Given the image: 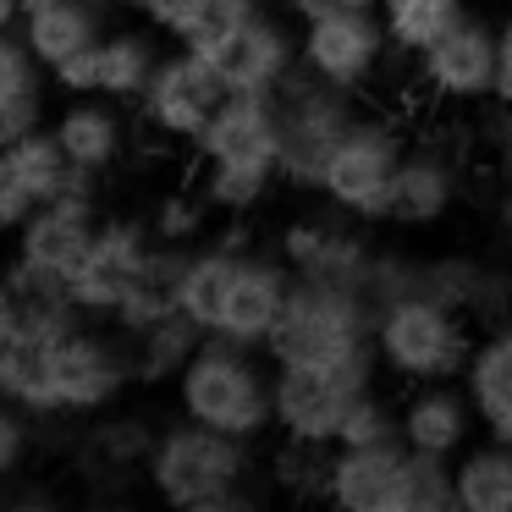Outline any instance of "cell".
I'll return each mask as SVG.
<instances>
[{"label": "cell", "instance_id": "cell-51", "mask_svg": "<svg viewBox=\"0 0 512 512\" xmlns=\"http://www.w3.org/2000/svg\"><path fill=\"white\" fill-rule=\"evenodd\" d=\"M34 6H50V0H23V12H34Z\"/></svg>", "mask_w": 512, "mask_h": 512}, {"label": "cell", "instance_id": "cell-22", "mask_svg": "<svg viewBox=\"0 0 512 512\" xmlns=\"http://www.w3.org/2000/svg\"><path fill=\"white\" fill-rule=\"evenodd\" d=\"M424 292L452 309H463L468 320H501L512 314V270L490 265V259L474 254H435L424 259Z\"/></svg>", "mask_w": 512, "mask_h": 512}, {"label": "cell", "instance_id": "cell-34", "mask_svg": "<svg viewBox=\"0 0 512 512\" xmlns=\"http://www.w3.org/2000/svg\"><path fill=\"white\" fill-rule=\"evenodd\" d=\"M457 507V474L452 457L435 452H402V474H397V496L391 512H452Z\"/></svg>", "mask_w": 512, "mask_h": 512}, {"label": "cell", "instance_id": "cell-42", "mask_svg": "<svg viewBox=\"0 0 512 512\" xmlns=\"http://www.w3.org/2000/svg\"><path fill=\"white\" fill-rule=\"evenodd\" d=\"M50 83L61 94H100V45H89L78 56H67L61 67H50Z\"/></svg>", "mask_w": 512, "mask_h": 512}, {"label": "cell", "instance_id": "cell-50", "mask_svg": "<svg viewBox=\"0 0 512 512\" xmlns=\"http://www.w3.org/2000/svg\"><path fill=\"white\" fill-rule=\"evenodd\" d=\"M111 6H116V12H133L138 17V0H111Z\"/></svg>", "mask_w": 512, "mask_h": 512}, {"label": "cell", "instance_id": "cell-17", "mask_svg": "<svg viewBox=\"0 0 512 512\" xmlns=\"http://www.w3.org/2000/svg\"><path fill=\"white\" fill-rule=\"evenodd\" d=\"M193 155L204 166H276L281 155V122L276 94H226L215 105L210 127L199 133Z\"/></svg>", "mask_w": 512, "mask_h": 512}, {"label": "cell", "instance_id": "cell-16", "mask_svg": "<svg viewBox=\"0 0 512 512\" xmlns=\"http://www.w3.org/2000/svg\"><path fill=\"white\" fill-rule=\"evenodd\" d=\"M292 265L281 254H254L243 248L237 254V276L226 287L221 303V320H215L210 336H226V342H243V347H265V336L276 331L281 309H287V292H292Z\"/></svg>", "mask_w": 512, "mask_h": 512}, {"label": "cell", "instance_id": "cell-19", "mask_svg": "<svg viewBox=\"0 0 512 512\" xmlns=\"http://www.w3.org/2000/svg\"><path fill=\"white\" fill-rule=\"evenodd\" d=\"M479 413L463 380H424L402 397V446L413 452H435V457H457L463 446H474Z\"/></svg>", "mask_w": 512, "mask_h": 512}, {"label": "cell", "instance_id": "cell-6", "mask_svg": "<svg viewBox=\"0 0 512 512\" xmlns=\"http://www.w3.org/2000/svg\"><path fill=\"white\" fill-rule=\"evenodd\" d=\"M402 155H408V133H402L391 116L364 111L342 133V144L331 149L314 193L325 199V210L347 215V221H358V226H375V221H386V210H391V182H397Z\"/></svg>", "mask_w": 512, "mask_h": 512}, {"label": "cell", "instance_id": "cell-21", "mask_svg": "<svg viewBox=\"0 0 512 512\" xmlns=\"http://www.w3.org/2000/svg\"><path fill=\"white\" fill-rule=\"evenodd\" d=\"M50 133L61 138V149L72 155V166L105 177L127 149L122 100H111V94H67V105L50 116Z\"/></svg>", "mask_w": 512, "mask_h": 512}, {"label": "cell", "instance_id": "cell-46", "mask_svg": "<svg viewBox=\"0 0 512 512\" xmlns=\"http://www.w3.org/2000/svg\"><path fill=\"white\" fill-rule=\"evenodd\" d=\"M17 331H23V298L12 281H0V342H12Z\"/></svg>", "mask_w": 512, "mask_h": 512}, {"label": "cell", "instance_id": "cell-35", "mask_svg": "<svg viewBox=\"0 0 512 512\" xmlns=\"http://www.w3.org/2000/svg\"><path fill=\"white\" fill-rule=\"evenodd\" d=\"M259 6H265V0H193L188 12L171 23L166 39H171V45H182V50H199V56H215V50L243 28Z\"/></svg>", "mask_w": 512, "mask_h": 512}, {"label": "cell", "instance_id": "cell-23", "mask_svg": "<svg viewBox=\"0 0 512 512\" xmlns=\"http://www.w3.org/2000/svg\"><path fill=\"white\" fill-rule=\"evenodd\" d=\"M463 386H468V397H474L479 430L496 435V441H512V314L490 320L485 331L474 336Z\"/></svg>", "mask_w": 512, "mask_h": 512}, {"label": "cell", "instance_id": "cell-37", "mask_svg": "<svg viewBox=\"0 0 512 512\" xmlns=\"http://www.w3.org/2000/svg\"><path fill=\"white\" fill-rule=\"evenodd\" d=\"M380 441H402V408H391V402L369 386L364 397L353 402V413H347L336 446H380Z\"/></svg>", "mask_w": 512, "mask_h": 512}, {"label": "cell", "instance_id": "cell-13", "mask_svg": "<svg viewBox=\"0 0 512 512\" xmlns=\"http://www.w3.org/2000/svg\"><path fill=\"white\" fill-rule=\"evenodd\" d=\"M149 254H155V232L149 221L133 215H105L100 232H94L83 265L72 270V303H78L89 320H111L116 303L133 292V281L144 276Z\"/></svg>", "mask_w": 512, "mask_h": 512}, {"label": "cell", "instance_id": "cell-28", "mask_svg": "<svg viewBox=\"0 0 512 512\" xmlns=\"http://www.w3.org/2000/svg\"><path fill=\"white\" fill-rule=\"evenodd\" d=\"M0 402L34 413V419H67L56 397V369H50V342L12 336L0 342Z\"/></svg>", "mask_w": 512, "mask_h": 512}, {"label": "cell", "instance_id": "cell-31", "mask_svg": "<svg viewBox=\"0 0 512 512\" xmlns=\"http://www.w3.org/2000/svg\"><path fill=\"white\" fill-rule=\"evenodd\" d=\"M160 28H116V34L100 39V94H111V100L122 105H138L149 89V78H155L160 56L166 50L155 45Z\"/></svg>", "mask_w": 512, "mask_h": 512}, {"label": "cell", "instance_id": "cell-12", "mask_svg": "<svg viewBox=\"0 0 512 512\" xmlns=\"http://www.w3.org/2000/svg\"><path fill=\"white\" fill-rule=\"evenodd\" d=\"M358 221L336 215V221H320V215H298V221L281 226L276 254L292 265L298 281H314V287H342V292H364L369 298V270H375V243L353 232Z\"/></svg>", "mask_w": 512, "mask_h": 512}, {"label": "cell", "instance_id": "cell-44", "mask_svg": "<svg viewBox=\"0 0 512 512\" xmlns=\"http://www.w3.org/2000/svg\"><path fill=\"white\" fill-rule=\"evenodd\" d=\"M188 6L193 0H138V17H144L149 28H160V34H171V23H177Z\"/></svg>", "mask_w": 512, "mask_h": 512}, {"label": "cell", "instance_id": "cell-29", "mask_svg": "<svg viewBox=\"0 0 512 512\" xmlns=\"http://www.w3.org/2000/svg\"><path fill=\"white\" fill-rule=\"evenodd\" d=\"M457 474V512H512V441H485L463 446L452 457Z\"/></svg>", "mask_w": 512, "mask_h": 512}, {"label": "cell", "instance_id": "cell-52", "mask_svg": "<svg viewBox=\"0 0 512 512\" xmlns=\"http://www.w3.org/2000/svg\"><path fill=\"white\" fill-rule=\"evenodd\" d=\"M0 281H6V259H0Z\"/></svg>", "mask_w": 512, "mask_h": 512}, {"label": "cell", "instance_id": "cell-47", "mask_svg": "<svg viewBox=\"0 0 512 512\" xmlns=\"http://www.w3.org/2000/svg\"><path fill=\"white\" fill-rule=\"evenodd\" d=\"M496 155H501V166H507V177H512V105H501V122H496Z\"/></svg>", "mask_w": 512, "mask_h": 512}, {"label": "cell", "instance_id": "cell-45", "mask_svg": "<svg viewBox=\"0 0 512 512\" xmlns=\"http://www.w3.org/2000/svg\"><path fill=\"white\" fill-rule=\"evenodd\" d=\"M501 72H496V100L501 105H512V6H507V17H501Z\"/></svg>", "mask_w": 512, "mask_h": 512}, {"label": "cell", "instance_id": "cell-3", "mask_svg": "<svg viewBox=\"0 0 512 512\" xmlns=\"http://www.w3.org/2000/svg\"><path fill=\"white\" fill-rule=\"evenodd\" d=\"M171 391H177L182 419H199L210 430L243 435V441L276 430V364L265 347L204 336V347L188 358Z\"/></svg>", "mask_w": 512, "mask_h": 512}, {"label": "cell", "instance_id": "cell-14", "mask_svg": "<svg viewBox=\"0 0 512 512\" xmlns=\"http://www.w3.org/2000/svg\"><path fill=\"white\" fill-rule=\"evenodd\" d=\"M292 23H298V17L270 12V0H265V6H259V12L248 17L221 50H215L210 61H215V72H221L226 94H276L281 83L303 67L298 28Z\"/></svg>", "mask_w": 512, "mask_h": 512}, {"label": "cell", "instance_id": "cell-40", "mask_svg": "<svg viewBox=\"0 0 512 512\" xmlns=\"http://www.w3.org/2000/svg\"><path fill=\"white\" fill-rule=\"evenodd\" d=\"M34 452V413L0 402V479H17Z\"/></svg>", "mask_w": 512, "mask_h": 512}, {"label": "cell", "instance_id": "cell-7", "mask_svg": "<svg viewBox=\"0 0 512 512\" xmlns=\"http://www.w3.org/2000/svg\"><path fill=\"white\" fill-rule=\"evenodd\" d=\"M298 56L303 72L336 83L347 94H369L391 67V34L380 23V6H364V12H325L298 23Z\"/></svg>", "mask_w": 512, "mask_h": 512}, {"label": "cell", "instance_id": "cell-49", "mask_svg": "<svg viewBox=\"0 0 512 512\" xmlns=\"http://www.w3.org/2000/svg\"><path fill=\"white\" fill-rule=\"evenodd\" d=\"M23 0H0V34H12V28H23Z\"/></svg>", "mask_w": 512, "mask_h": 512}, {"label": "cell", "instance_id": "cell-43", "mask_svg": "<svg viewBox=\"0 0 512 512\" xmlns=\"http://www.w3.org/2000/svg\"><path fill=\"white\" fill-rule=\"evenodd\" d=\"M298 23H309V17H325V12H364V6H380V0H281Z\"/></svg>", "mask_w": 512, "mask_h": 512}, {"label": "cell", "instance_id": "cell-4", "mask_svg": "<svg viewBox=\"0 0 512 512\" xmlns=\"http://www.w3.org/2000/svg\"><path fill=\"white\" fill-rule=\"evenodd\" d=\"M468 353H474V320L430 292L375 303V358L380 375L402 386L424 380H463Z\"/></svg>", "mask_w": 512, "mask_h": 512}, {"label": "cell", "instance_id": "cell-38", "mask_svg": "<svg viewBox=\"0 0 512 512\" xmlns=\"http://www.w3.org/2000/svg\"><path fill=\"white\" fill-rule=\"evenodd\" d=\"M276 485L292 496H325V468H331V446H309V441H281L276 452Z\"/></svg>", "mask_w": 512, "mask_h": 512}, {"label": "cell", "instance_id": "cell-32", "mask_svg": "<svg viewBox=\"0 0 512 512\" xmlns=\"http://www.w3.org/2000/svg\"><path fill=\"white\" fill-rule=\"evenodd\" d=\"M468 17V0H380V23L391 34L397 61H419Z\"/></svg>", "mask_w": 512, "mask_h": 512}, {"label": "cell", "instance_id": "cell-10", "mask_svg": "<svg viewBox=\"0 0 512 512\" xmlns=\"http://www.w3.org/2000/svg\"><path fill=\"white\" fill-rule=\"evenodd\" d=\"M221 100H226V83H221V72H215V61L177 45V50L160 56L155 78H149L144 100H138V116H144V127L155 138L193 149Z\"/></svg>", "mask_w": 512, "mask_h": 512}, {"label": "cell", "instance_id": "cell-26", "mask_svg": "<svg viewBox=\"0 0 512 512\" xmlns=\"http://www.w3.org/2000/svg\"><path fill=\"white\" fill-rule=\"evenodd\" d=\"M127 336V358H133V386H177V375L188 369V358L204 347V325L193 314L171 309L144 331H122Z\"/></svg>", "mask_w": 512, "mask_h": 512}, {"label": "cell", "instance_id": "cell-39", "mask_svg": "<svg viewBox=\"0 0 512 512\" xmlns=\"http://www.w3.org/2000/svg\"><path fill=\"white\" fill-rule=\"evenodd\" d=\"M204 215H210L204 193H166V199L155 204V215H149V232H155L160 243L193 248V243H199V232H204Z\"/></svg>", "mask_w": 512, "mask_h": 512}, {"label": "cell", "instance_id": "cell-36", "mask_svg": "<svg viewBox=\"0 0 512 512\" xmlns=\"http://www.w3.org/2000/svg\"><path fill=\"white\" fill-rule=\"evenodd\" d=\"M276 182H281L276 166H204L199 193H204V204L221 210V215H248L270 199Z\"/></svg>", "mask_w": 512, "mask_h": 512}, {"label": "cell", "instance_id": "cell-25", "mask_svg": "<svg viewBox=\"0 0 512 512\" xmlns=\"http://www.w3.org/2000/svg\"><path fill=\"white\" fill-rule=\"evenodd\" d=\"M160 430L144 419V413H94V424L83 430L78 441V463L89 468L94 479H127V474H144L149 452H155Z\"/></svg>", "mask_w": 512, "mask_h": 512}, {"label": "cell", "instance_id": "cell-18", "mask_svg": "<svg viewBox=\"0 0 512 512\" xmlns=\"http://www.w3.org/2000/svg\"><path fill=\"white\" fill-rule=\"evenodd\" d=\"M457 193H463V177H457L452 149L441 144H408L397 166V182H391V210L386 221L402 226V232H430L452 215Z\"/></svg>", "mask_w": 512, "mask_h": 512}, {"label": "cell", "instance_id": "cell-1", "mask_svg": "<svg viewBox=\"0 0 512 512\" xmlns=\"http://www.w3.org/2000/svg\"><path fill=\"white\" fill-rule=\"evenodd\" d=\"M149 490L177 512H232L254 507V441L210 430L199 419H177L160 430L144 468Z\"/></svg>", "mask_w": 512, "mask_h": 512}, {"label": "cell", "instance_id": "cell-33", "mask_svg": "<svg viewBox=\"0 0 512 512\" xmlns=\"http://www.w3.org/2000/svg\"><path fill=\"white\" fill-rule=\"evenodd\" d=\"M237 254L243 248H232V243H210V248H193L188 254V270L177 281V309L193 314L204 331H215V320H221L226 287L237 276Z\"/></svg>", "mask_w": 512, "mask_h": 512}, {"label": "cell", "instance_id": "cell-20", "mask_svg": "<svg viewBox=\"0 0 512 512\" xmlns=\"http://www.w3.org/2000/svg\"><path fill=\"white\" fill-rule=\"evenodd\" d=\"M402 441L380 446H331V468H325V501L342 512H391L402 474Z\"/></svg>", "mask_w": 512, "mask_h": 512}, {"label": "cell", "instance_id": "cell-5", "mask_svg": "<svg viewBox=\"0 0 512 512\" xmlns=\"http://www.w3.org/2000/svg\"><path fill=\"white\" fill-rule=\"evenodd\" d=\"M364 116V94H347L336 83L314 78V72H292L276 89V122H281V155L276 171L287 188L314 193L320 171L331 160V149L342 144V133Z\"/></svg>", "mask_w": 512, "mask_h": 512}, {"label": "cell", "instance_id": "cell-2", "mask_svg": "<svg viewBox=\"0 0 512 512\" xmlns=\"http://www.w3.org/2000/svg\"><path fill=\"white\" fill-rule=\"evenodd\" d=\"M270 364H320V369H347V375L380 380L375 358V303L364 292L342 287H314V281H292L287 309H281L276 331L265 336Z\"/></svg>", "mask_w": 512, "mask_h": 512}, {"label": "cell", "instance_id": "cell-8", "mask_svg": "<svg viewBox=\"0 0 512 512\" xmlns=\"http://www.w3.org/2000/svg\"><path fill=\"white\" fill-rule=\"evenodd\" d=\"M50 369H56V397L67 419H94V413L116 408L133 391V358H127V336L111 320H83L72 336L50 347Z\"/></svg>", "mask_w": 512, "mask_h": 512}, {"label": "cell", "instance_id": "cell-30", "mask_svg": "<svg viewBox=\"0 0 512 512\" xmlns=\"http://www.w3.org/2000/svg\"><path fill=\"white\" fill-rule=\"evenodd\" d=\"M12 166H17V177L28 182V193H34L39 204L45 199H61V193H94V171H83V166H72V155L61 149V138L50 133V127H34V133H23L12 149Z\"/></svg>", "mask_w": 512, "mask_h": 512}, {"label": "cell", "instance_id": "cell-24", "mask_svg": "<svg viewBox=\"0 0 512 512\" xmlns=\"http://www.w3.org/2000/svg\"><path fill=\"white\" fill-rule=\"evenodd\" d=\"M111 12H116L111 0H50V6H34L23 17L17 34L28 39V50L45 67H61L67 56H78V50L100 45L111 34Z\"/></svg>", "mask_w": 512, "mask_h": 512}, {"label": "cell", "instance_id": "cell-11", "mask_svg": "<svg viewBox=\"0 0 512 512\" xmlns=\"http://www.w3.org/2000/svg\"><path fill=\"white\" fill-rule=\"evenodd\" d=\"M369 391V380L347 369H320V364H276V435L281 441H309V446H336L353 402Z\"/></svg>", "mask_w": 512, "mask_h": 512}, {"label": "cell", "instance_id": "cell-41", "mask_svg": "<svg viewBox=\"0 0 512 512\" xmlns=\"http://www.w3.org/2000/svg\"><path fill=\"white\" fill-rule=\"evenodd\" d=\"M34 210H39V199L28 193V182L17 177L12 155L0 149V237H17V226H23Z\"/></svg>", "mask_w": 512, "mask_h": 512}, {"label": "cell", "instance_id": "cell-48", "mask_svg": "<svg viewBox=\"0 0 512 512\" xmlns=\"http://www.w3.org/2000/svg\"><path fill=\"white\" fill-rule=\"evenodd\" d=\"M496 237H501V243L512 248V188H507V193H501V199H496Z\"/></svg>", "mask_w": 512, "mask_h": 512}, {"label": "cell", "instance_id": "cell-15", "mask_svg": "<svg viewBox=\"0 0 512 512\" xmlns=\"http://www.w3.org/2000/svg\"><path fill=\"white\" fill-rule=\"evenodd\" d=\"M100 221L105 215H100V204H94V193H61V199H45L23 226H17L12 259L28 265V270H39V276H56V281L72 287V270L83 265V254H89Z\"/></svg>", "mask_w": 512, "mask_h": 512}, {"label": "cell", "instance_id": "cell-27", "mask_svg": "<svg viewBox=\"0 0 512 512\" xmlns=\"http://www.w3.org/2000/svg\"><path fill=\"white\" fill-rule=\"evenodd\" d=\"M45 83H50V67L28 50V39L17 28L0 34V127H6V149L23 133L45 127Z\"/></svg>", "mask_w": 512, "mask_h": 512}, {"label": "cell", "instance_id": "cell-9", "mask_svg": "<svg viewBox=\"0 0 512 512\" xmlns=\"http://www.w3.org/2000/svg\"><path fill=\"white\" fill-rule=\"evenodd\" d=\"M501 72V28L490 17L468 12L441 45H430L413 61V89L430 105H479L496 100Z\"/></svg>", "mask_w": 512, "mask_h": 512}]
</instances>
